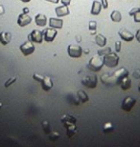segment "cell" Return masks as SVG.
Masks as SVG:
<instances>
[{"label":"cell","mask_w":140,"mask_h":147,"mask_svg":"<svg viewBox=\"0 0 140 147\" xmlns=\"http://www.w3.org/2000/svg\"><path fill=\"white\" fill-rule=\"evenodd\" d=\"M103 66H104V58L99 56V55H96V56H93L91 59L89 60L86 67L88 68L90 71L98 72L103 68Z\"/></svg>","instance_id":"obj_1"},{"label":"cell","mask_w":140,"mask_h":147,"mask_svg":"<svg viewBox=\"0 0 140 147\" xmlns=\"http://www.w3.org/2000/svg\"><path fill=\"white\" fill-rule=\"evenodd\" d=\"M104 65L108 66L109 68L116 67L119 63V56L115 52H111L104 56Z\"/></svg>","instance_id":"obj_2"},{"label":"cell","mask_w":140,"mask_h":147,"mask_svg":"<svg viewBox=\"0 0 140 147\" xmlns=\"http://www.w3.org/2000/svg\"><path fill=\"white\" fill-rule=\"evenodd\" d=\"M19 49H20V52L22 53L23 56L27 57L34 53L36 47H35L34 42H32V41H30V40H26L25 42L21 44Z\"/></svg>","instance_id":"obj_3"},{"label":"cell","mask_w":140,"mask_h":147,"mask_svg":"<svg viewBox=\"0 0 140 147\" xmlns=\"http://www.w3.org/2000/svg\"><path fill=\"white\" fill-rule=\"evenodd\" d=\"M67 54L71 58H81L83 54V48L78 44H69L67 46Z\"/></svg>","instance_id":"obj_4"},{"label":"cell","mask_w":140,"mask_h":147,"mask_svg":"<svg viewBox=\"0 0 140 147\" xmlns=\"http://www.w3.org/2000/svg\"><path fill=\"white\" fill-rule=\"evenodd\" d=\"M42 34H43V40L47 41V42H52L56 38L58 32L57 29L52 28V27H47V28H45L42 31Z\"/></svg>","instance_id":"obj_5"},{"label":"cell","mask_w":140,"mask_h":147,"mask_svg":"<svg viewBox=\"0 0 140 147\" xmlns=\"http://www.w3.org/2000/svg\"><path fill=\"white\" fill-rule=\"evenodd\" d=\"M28 40L32 41V42H34V43H42L43 41L42 31H40V30H37V29L33 30L28 36Z\"/></svg>","instance_id":"obj_6"},{"label":"cell","mask_w":140,"mask_h":147,"mask_svg":"<svg viewBox=\"0 0 140 147\" xmlns=\"http://www.w3.org/2000/svg\"><path fill=\"white\" fill-rule=\"evenodd\" d=\"M82 85L88 88H95L96 86H97V77H96V75L84 77L82 79Z\"/></svg>","instance_id":"obj_7"},{"label":"cell","mask_w":140,"mask_h":147,"mask_svg":"<svg viewBox=\"0 0 140 147\" xmlns=\"http://www.w3.org/2000/svg\"><path fill=\"white\" fill-rule=\"evenodd\" d=\"M135 103H136L135 99L133 98V97H131V96H128L122 101L121 109L123 111H125V112H130V111H131V109L134 107Z\"/></svg>","instance_id":"obj_8"},{"label":"cell","mask_w":140,"mask_h":147,"mask_svg":"<svg viewBox=\"0 0 140 147\" xmlns=\"http://www.w3.org/2000/svg\"><path fill=\"white\" fill-rule=\"evenodd\" d=\"M32 20H33V18L29 15H26V13H22L18 16L17 24H18V26H20V27H25L27 25H29L32 22Z\"/></svg>","instance_id":"obj_9"},{"label":"cell","mask_w":140,"mask_h":147,"mask_svg":"<svg viewBox=\"0 0 140 147\" xmlns=\"http://www.w3.org/2000/svg\"><path fill=\"white\" fill-rule=\"evenodd\" d=\"M119 34V37L121 38L122 40L124 41H131L134 38V35L131 33V31H129L128 29H125V28H121L118 32Z\"/></svg>","instance_id":"obj_10"},{"label":"cell","mask_w":140,"mask_h":147,"mask_svg":"<svg viewBox=\"0 0 140 147\" xmlns=\"http://www.w3.org/2000/svg\"><path fill=\"white\" fill-rule=\"evenodd\" d=\"M101 80H102V82L106 86H109V87H112V86H114V85H117L116 79L114 78L113 74L109 75L108 73H105L104 75L101 76Z\"/></svg>","instance_id":"obj_11"},{"label":"cell","mask_w":140,"mask_h":147,"mask_svg":"<svg viewBox=\"0 0 140 147\" xmlns=\"http://www.w3.org/2000/svg\"><path fill=\"white\" fill-rule=\"evenodd\" d=\"M113 76H114V78L116 79V82H117V85H118V84H119V82L121 81L123 78L129 76V71H128L127 68L121 67V68L117 69V70L114 72Z\"/></svg>","instance_id":"obj_12"},{"label":"cell","mask_w":140,"mask_h":147,"mask_svg":"<svg viewBox=\"0 0 140 147\" xmlns=\"http://www.w3.org/2000/svg\"><path fill=\"white\" fill-rule=\"evenodd\" d=\"M55 13H56L58 18H64V16L69 15L70 10H69V7L68 6L62 5V6L57 7L56 9H55Z\"/></svg>","instance_id":"obj_13"},{"label":"cell","mask_w":140,"mask_h":147,"mask_svg":"<svg viewBox=\"0 0 140 147\" xmlns=\"http://www.w3.org/2000/svg\"><path fill=\"white\" fill-rule=\"evenodd\" d=\"M49 27L55 29H62L64 27V20L62 18H49Z\"/></svg>","instance_id":"obj_14"},{"label":"cell","mask_w":140,"mask_h":147,"mask_svg":"<svg viewBox=\"0 0 140 147\" xmlns=\"http://www.w3.org/2000/svg\"><path fill=\"white\" fill-rule=\"evenodd\" d=\"M11 40H12V33L11 32L3 31L0 33V43L2 45H7L11 42Z\"/></svg>","instance_id":"obj_15"},{"label":"cell","mask_w":140,"mask_h":147,"mask_svg":"<svg viewBox=\"0 0 140 147\" xmlns=\"http://www.w3.org/2000/svg\"><path fill=\"white\" fill-rule=\"evenodd\" d=\"M35 22L38 26L44 27L46 26V24H47V18H46L45 15H43V13H38V15L35 16Z\"/></svg>","instance_id":"obj_16"},{"label":"cell","mask_w":140,"mask_h":147,"mask_svg":"<svg viewBox=\"0 0 140 147\" xmlns=\"http://www.w3.org/2000/svg\"><path fill=\"white\" fill-rule=\"evenodd\" d=\"M102 4L101 2L97 1V0H94L92 3V6H91V11H90V13L93 16H98L99 13H101L102 11Z\"/></svg>","instance_id":"obj_17"},{"label":"cell","mask_w":140,"mask_h":147,"mask_svg":"<svg viewBox=\"0 0 140 147\" xmlns=\"http://www.w3.org/2000/svg\"><path fill=\"white\" fill-rule=\"evenodd\" d=\"M42 87L43 88V90H45V91L50 90L51 88H53V82H52L50 77L44 76V79H43L42 82Z\"/></svg>","instance_id":"obj_18"},{"label":"cell","mask_w":140,"mask_h":147,"mask_svg":"<svg viewBox=\"0 0 140 147\" xmlns=\"http://www.w3.org/2000/svg\"><path fill=\"white\" fill-rule=\"evenodd\" d=\"M118 85L121 87L123 90H130V88L131 87V79L129 78V76H127V77H125V78H123Z\"/></svg>","instance_id":"obj_19"},{"label":"cell","mask_w":140,"mask_h":147,"mask_svg":"<svg viewBox=\"0 0 140 147\" xmlns=\"http://www.w3.org/2000/svg\"><path fill=\"white\" fill-rule=\"evenodd\" d=\"M95 43L100 47H105L107 44V38L102 34H97L95 36Z\"/></svg>","instance_id":"obj_20"},{"label":"cell","mask_w":140,"mask_h":147,"mask_svg":"<svg viewBox=\"0 0 140 147\" xmlns=\"http://www.w3.org/2000/svg\"><path fill=\"white\" fill-rule=\"evenodd\" d=\"M64 126L66 127V130H67V137H68V138L73 137V136L77 133V128H76L75 124H73V123H65V124H64Z\"/></svg>","instance_id":"obj_21"},{"label":"cell","mask_w":140,"mask_h":147,"mask_svg":"<svg viewBox=\"0 0 140 147\" xmlns=\"http://www.w3.org/2000/svg\"><path fill=\"white\" fill-rule=\"evenodd\" d=\"M77 97H78V99L82 103H86L89 100L88 95H87V93L84 90H79L77 92Z\"/></svg>","instance_id":"obj_22"},{"label":"cell","mask_w":140,"mask_h":147,"mask_svg":"<svg viewBox=\"0 0 140 147\" xmlns=\"http://www.w3.org/2000/svg\"><path fill=\"white\" fill-rule=\"evenodd\" d=\"M111 20L113 22H116V23H118V22H120L122 20V16H121V13L119 12V11H112L111 13Z\"/></svg>","instance_id":"obj_23"},{"label":"cell","mask_w":140,"mask_h":147,"mask_svg":"<svg viewBox=\"0 0 140 147\" xmlns=\"http://www.w3.org/2000/svg\"><path fill=\"white\" fill-rule=\"evenodd\" d=\"M62 122L64 124H65V123H73V124H75L76 122H77V118L75 117V116H73V115H64L62 117Z\"/></svg>","instance_id":"obj_24"},{"label":"cell","mask_w":140,"mask_h":147,"mask_svg":"<svg viewBox=\"0 0 140 147\" xmlns=\"http://www.w3.org/2000/svg\"><path fill=\"white\" fill-rule=\"evenodd\" d=\"M111 47H101V49H99L98 52H97V55L101 57H104L106 56L107 54L111 53Z\"/></svg>","instance_id":"obj_25"},{"label":"cell","mask_w":140,"mask_h":147,"mask_svg":"<svg viewBox=\"0 0 140 147\" xmlns=\"http://www.w3.org/2000/svg\"><path fill=\"white\" fill-rule=\"evenodd\" d=\"M114 131V127L113 125H112L111 123H106L105 126H104L103 128V132L105 133V134H111V133H112Z\"/></svg>","instance_id":"obj_26"},{"label":"cell","mask_w":140,"mask_h":147,"mask_svg":"<svg viewBox=\"0 0 140 147\" xmlns=\"http://www.w3.org/2000/svg\"><path fill=\"white\" fill-rule=\"evenodd\" d=\"M42 129H43V131H44V133L46 135H49L51 133V127H50V123L47 121V120H44L42 123Z\"/></svg>","instance_id":"obj_27"},{"label":"cell","mask_w":140,"mask_h":147,"mask_svg":"<svg viewBox=\"0 0 140 147\" xmlns=\"http://www.w3.org/2000/svg\"><path fill=\"white\" fill-rule=\"evenodd\" d=\"M48 137L52 141H56L58 138L61 137V136H60V134L58 132H51L50 134L48 135Z\"/></svg>","instance_id":"obj_28"},{"label":"cell","mask_w":140,"mask_h":147,"mask_svg":"<svg viewBox=\"0 0 140 147\" xmlns=\"http://www.w3.org/2000/svg\"><path fill=\"white\" fill-rule=\"evenodd\" d=\"M88 28L90 31H95L97 29V22L95 20H90L88 23Z\"/></svg>","instance_id":"obj_29"},{"label":"cell","mask_w":140,"mask_h":147,"mask_svg":"<svg viewBox=\"0 0 140 147\" xmlns=\"http://www.w3.org/2000/svg\"><path fill=\"white\" fill-rule=\"evenodd\" d=\"M16 79H17V77H12V78H10L9 80H7L6 83H5V87L9 88L11 85H13V83L16 81Z\"/></svg>","instance_id":"obj_30"},{"label":"cell","mask_w":140,"mask_h":147,"mask_svg":"<svg viewBox=\"0 0 140 147\" xmlns=\"http://www.w3.org/2000/svg\"><path fill=\"white\" fill-rule=\"evenodd\" d=\"M33 79L36 80V81H38V82H40V83H42V80L44 79V76L40 75V74H38V73H35L34 75H33Z\"/></svg>","instance_id":"obj_31"},{"label":"cell","mask_w":140,"mask_h":147,"mask_svg":"<svg viewBox=\"0 0 140 147\" xmlns=\"http://www.w3.org/2000/svg\"><path fill=\"white\" fill-rule=\"evenodd\" d=\"M121 45H122V42L120 40H118V41H116L115 42V44H114V47H115V51L117 52H120L121 51Z\"/></svg>","instance_id":"obj_32"},{"label":"cell","mask_w":140,"mask_h":147,"mask_svg":"<svg viewBox=\"0 0 140 147\" xmlns=\"http://www.w3.org/2000/svg\"><path fill=\"white\" fill-rule=\"evenodd\" d=\"M139 11H140V8H138V7H134V8H133V9H131V10H130V12H129V15H130L131 16H133L137 12H139Z\"/></svg>","instance_id":"obj_33"},{"label":"cell","mask_w":140,"mask_h":147,"mask_svg":"<svg viewBox=\"0 0 140 147\" xmlns=\"http://www.w3.org/2000/svg\"><path fill=\"white\" fill-rule=\"evenodd\" d=\"M133 77L134 79H140V69L137 68L133 72Z\"/></svg>","instance_id":"obj_34"},{"label":"cell","mask_w":140,"mask_h":147,"mask_svg":"<svg viewBox=\"0 0 140 147\" xmlns=\"http://www.w3.org/2000/svg\"><path fill=\"white\" fill-rule=\"evenodd\" d=\"M101 4H102V7L104 9H108L109 8V0H100Z\"/></svg>","instance_id":"obj_35"},{"label":"cell","mask_w":140,"mask_h":147,"mask_svg":"<svg viewBox=\"0 0 140 147\" xmlns=\"http://www.w3.org/2000/svg\"><path fill=\"white\" fill-rule=\"evenodd\" d=\"M133 20H134V22H137V23H140V11L139 12H137L135 15L133 16Z\"/></svg>","instance_id":"obj_36"},{"label":"cell","mask_w":140,"mask_h":147,"mask_svg":"<svg viewBox=\"0 0 140 147\" xmlns=\"http://www.w3.org/2000/svg\"><path fill=\"white\" fill-rule=\"evenodd\" d=\"M134 38H136V40L140 43V29H138V30L136 31L135 35H134Z\"/></svg>","instance_id":"obj_37"},{"label":"cell","mask_w":140,"mask_h":147,"mask_svg":"<svg viewBox=\"0 0 140 147\" xmlns=\"http://www.w3.org/2000/svg\"><path fill=\"white\" fill-rule=\"evenodd\" d=\"M60 1L62 5H65V6H69L71 3V0H60Z\"/></svg>","instance_id":"obj_38"},{"label":"cell","mask_w":140,"mask_h":147,"mask_svg":"<svg viewBox=\"0 0 140 147\" xmlns=\"http://www.w3.org/2000/svg\"><path fill=\"white\" fill-rule=\"evenodd\" d=\"M5 13V9H4V6H2V5H0V16L4 15Z\"/></svg>","instance_id":"obj_39"},{"label":"cell","mask_w":140,"mask_h":147,"mask_svg":"<svg viewBox=\"0 0 140 147\" xmlns=\"http://www.w3.org/2000/svg\"><path fill=\"white\" fill-rule=\"evenodd\" d=\"M23 13H26V15H28L29 12H30V9L28 7H25V8H23Z\"/></svg>","instance_id":"obj_40"},{"label":"cell","mask_w":140,"mask_h":147,"mask_svg":"<svg viewBox=\"0 0 140 147\" xmlns=\"http://www.w3.org/2000/svg\"><path fill=\"white\" fill-rule=\"evenodd\" d=\"M47 2H50V3H53V4H57L60 2V0H46Z\"/></svg>","instance_id":"obj_41"},{"label":"cell","mask_w":140,"mask_h":147,"mask_svg":"<svg viewBox=\"0 0 140 147\" xmlns=\"http://www.w3.org/2000/svg\"><path fill=\"white\" fill-rule=\"evenodd\" d=\"M81 40H82V38L80 37V36H77V37H76V40L78 41V42H81Z\"/></svg>","instance_id":"obj_42"},{"label":"cell","mask_w":140,"mask_h":147,"mask_svg":"<svg viewBox=\"0 0 140 147\" xmlns=\"http://www.w3.org/2000/svg\"><path fill=\"white\" fill-rule=\"evenodd\" d=\"M83 52L84 54H89V50L88 49H83Z\"/></svg>","instance_id":"obj_43"},{"label":"cell","mask_w":140,"mask_h":147,"mask_svg":"<svg viewBox=\"0 0 140 147\" xmlns=\"http://www.w3.org/2000/svg\"><path fill=\"white\" fill-rule=\"evenodd\" d=\"M21 2H23V3H28V2H30L31 0H20Z\"/></svg>","instance_id":"obj_44"},{"label":"cell","mask_w":140,"mask_h":147,"mask_svg":"<svg viewBox=\"0 0 140 147\" xmlns=\"http://www.w3.org/2000/svg\"><path fill=\"white\" fill-rule=\"evenodd\" d=\"M138 90L140 91V84H139V86H138Z\"/></svg>","instance_id":"obj_45"},{"label":"cell","mask_w":140,"mask_h":147,"mask_svg":"<svg viewBox=\"0 0 140 147\" xmlns=\"http://www.w3.org/2000/svg\"><path fill=\"white\" fill-rule=\"evenodd\" d=\"M0 107H2V104L1 103H0Z\"/></svg>","instance_id":"obj_46"}]
</instances>
